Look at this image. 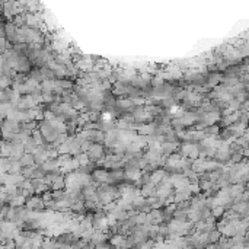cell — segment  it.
Wrapping results in <instances>:
<instances>
[{"mask_svg": "<svg viewBox=\"0 0 249 249\" xmlns=\"http://www.w3.org/2000/svg\"><path fill=\"white\" fill-rule=\"evenodd\" d=\"M101 153H102V149H101V146H92V149H91V156L93 157H99L101 156Z\"/></svg>", "mask_w": 249, "mask_h": 249, "instance_id": "obj_1", "label": "cell"}]
</instances>
